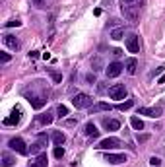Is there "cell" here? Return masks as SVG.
Here are the masks:
<instances>
[{"label": "cell", "instance_id": "6da1fadb", "mask_svg": "<svg viewBox=\"0 0 165 167\" xmlns=\"http://www.w3.org/2000/svg\"><path fill=\"white\" fill-rule=\"evenodd\" d=\"M122 16H124L128 22L136 23L140 18V6L138 4H122Z\"/></svg>", "mask_w": 165, "mask_h": 167}, {"label": "cell", "instance_id": "7a4b0ae2", "mask_svg": "<svg viewBox=\"0 0 165 167\" xmlns=\"http://www.w3.org/2000/svg\"><path fill=\"white\" fill-rule=\"evenodd\" d=\"M72 105L76 109H88L93 105V99L88 95V93H76V95L72 97Z\"/></svg>", "mask_w": 165, "mask_h": 167}, {"label": "cell", "instance_id": "3957f363", "mask_svg": "<svg viewBox=\"0 0 165 167\" xmlns=\"http://www.w3.org/2000/svg\"><path fill=\"white\" fill-rule=\"evenodd\" d=\"M27 95V99H29V103H31V107L33 109H41V107H45V105H47V95H45V93H26Z\"/></svg>", "mask_w": 165, "mask_h": 167}, {"label": "cell", "instance_id": "277c9868", "mask_svg": "<svg viewBox=\"0 0 165 167\" xmlns=\"http://www.w3.org/2000/svg\"><path fill=\"white\" fill-rule=\"evenodd\" d=\"M109 97H111V99H117V101L124 99V97H126V88L122 84L111 85V88H109Z\"/></svg>", "mask_w": 165, "mask_h": 167}, {"label": "cell", "instance_id": "5b68a950", "mask_svg": "<svg viewBox=\"0 0 165 167\" xmlns=\"http://www.w3.org/2000/svg\"><path fill=\"white\" fill-rule=\"evenodd\" d=\"M122 142L118 140V138H115V136H109V138H105V140H101L99 144L95 146L97 150H115V148H118Z\"/></svg>", "mask_w": 165, "mask_h": 167}, {"label": "cell", "instance_id": "8992f818", "mask_svg": "<svg viewBox=\"0 0 165 167\" xmlns=\"http://www.w3.org/2000/svg\"><path fill=\"white\" fill-rule=\"evenodd\" d=\"M10 148L14 150V152H18L20 156H27V154H29V148L26 146V142H23L22 138H12L10 140Z\"/></svg>", "mask_w": 165, "mask_h": 167}, {"label": "cell", "instance_id": "52a82bcc", "mask_svg": "<svg viewBox=\"0 0 165 167\" xmlns=\"http://www.w3.org/2000/svg\"><path fill=\"white\" fill-rule=\"evenodd\" d=\"M122 64L121 62H111L109 66L105 68V74H107V78H117V76H121V72H122Z\"/></svg>", "mask_w": 165, "mask_h": 167}, {"label": "cell", "instance_id": "ba28073f", "mask_svg": "<svg viewBox=\"0 0 165 167\" xmlns=\"http://www.w3.org/2000/svg\"><path fill=\"white\" fill-rule=\"evenodd\" d=\"M163 109L161 107H140L138 115H146V117H152V119H158V117H161Z\"/></svg>", "mask_w": 165, "mask_h": 167}, {"label": "cell", "instance_id": "9c48e42d", "mask_svg": "<svg viewBox=\"0 0 165 167\" xmlns=\"http://www.w3.org/2000/svg\"><path fill=\"white\" fill-rule=\"evenodd\" d=\"M20 121H22V109L16 107L14 111H12V115L8 117V119H4V124L6 126H16V124H20Z\"/></svg>", "mask_w": 165, "mask_h": 167}, {"label": "cell", "instance_id": "30bf717a", "mask_svg": "<svg viewBox=\"0 0 165 167\" xmlns=\"http://www.w3.org/2000/svg\"><path fill=\"white\" fill-rule=\"evenodd\" d=\"M126 49H128V52H140V37L138 35H130L128 39H126Z\"/></svg>", "mask_w": 165, "mask_h": 167}, {"label": "cell", "instance_id": "8fae6325", "mask_svg": "<svg viewBox=\"0 0 165 167\" xmlns=\"http://www.w3.org/2000/svg\"><path fill=\"white\" fill-rule=\"evenodd\" d=\"M105 161L113 165H118V163H124L126 161V156L124 154H105Z\"/></svg>", "mask_w": 165, "mask_h": 167}, {"label": "cell", "instance_id": "7c38bea8", "mask_svg": "<svg viewBox=\"0 0 165 167\" xmlns=\"http://www.w3.org/2000/svg\"><path fill=\"white\" fill-rule=\"evenodd\" d=\"M2 41H4V45H6L8 49H12V51H18V49H20V41L14 37V35H8V33H6V35L2 37Z\"/></svg>", "mask_w": 165, "mask_h": 167}, {"label": "cell", "instance_id": "4fadbf2b", "mask_svg": "<svg viewBox=\"0 0 165 167\" xmlns=\"http://www.w3.org/2000/svg\"><path fill=\"white\" fill-rule=\"evenodd\" d=\"M103 128L109 130V132H115V130L121 128V121H117V119H103Z\"/></svg>", "mask_w": 165, "mask_h": 167}, {"label": "cell", "instance_id": "5bb4252c", "mask_svg": "<svg viewBox=\"0 0 165 167\" xmlns=\"http://www.w3.org/2000/svg\"><path fill=\"white\" fill-rule=\"evenodd\" d=\"M0 160H2V161H0V165H2V167H14V165H16V157L10 156L8 152H2Z\"/></svg>", "mask_w": 165, "mask_h": 167}, {"label": "cell", "instance_id": "9a60e30c", "mask_svg": "<svg viewBox=\"0 0 165 167\" xmlns=\"http://www.w3.org/2000/svg\"><path fill=\"white\" fill-rule=\"evenodd\" d=\"M109 109H111L109 103H103V101H99V103H95V105H92V107H89V115H97V113L109 111Z\"/></svg>", "mask_w": 165, "mask_h": 167}, {"label": "cell", "instance_id": "2e32d148", "mask_svg": "<svg viewBox=\"0 0 165 167\" xmlns=\"http://www.w3.org/2000/svg\"><path fill=\"white\" fill-rule=\"evenodd\" d=\"M51 140H52V144H55V146H62L64 142H66V136L60 132V130H55L52 136H51Z\"/></svg>", "mask_w": 165, "mask_h": 167}, {"label": "cell", "instance_id": "e0dca14e", "mask_svg": "<svg viewBox=\"0 0 165 167\" xmlns=\"http://www.w3.org/2000/svg\"><path fill=\"white\" fill-rule=\"evenodd\" d=\"M136 70H138V60L132 56V58H128L126 60V72H128L130 76H134L136 74Z\"/></svg>", "mask_w": 165, "mask_h": 167}, {"label": "cell", "instance_id": "ac0fdd59", "mask_svg": "<svg viewBox=\"0 0 165 167\" xmlns=\"http://www.w3.org/2000/svg\"><path fill=\"white\" fill-rule=\"evenodd\" d=\"M47 163H49V161H47V154H39L29 167H47Z\"/></svg>", "mask_w": 165, "mask_h": 167}, {"label": "cell", "instance_id": "d6986e66", "mask_svg": "<svg viewBox=\"0 0 165 167\" xmlns=\"http://www.w3.org/2000/svg\"><path fill=\"white\" fill-rule=\"evenodd\" d=\"M84 134H86V136L97 138V136H99V130L95 128V124H93V123H88V124H86V128H84Z\"/></svg>", "mask_w": 165, "mask_h": 167}, {"label": "cell", "instance_id": "ffe728a7", "mask_svg": "<svg viewBox=\"0 0 165 167\" xmlns=\"http://www.w3.org/2000/svg\"><path fill=\"white\" fill-rule=\"evenodd\" d=\"M130 124L134 130H144V123L142 119H138V117H130Z\"/></svg>", "mask_w": 165, "mask_h": 167}, {"label": "cell", "instance_id": "44dd1931", "mask_svg": "<svg viewBox=\"0 0 165 167\" xmlns=\"http://www.w3.org/2000/svg\"><path fill=\"white\" fill-rule=\"evenodd\" d=\"M122 35H124V29H122V27H117V29L111 31V39H115V41L122 39Z\"/></svg>", "mask_w": 165, "mask_h": 167}, {"label": "cell", "instance_id": "7402d4cb", "mask_svg": "<svg viewBox=\"0 0 165 167\" xmlns=\"http://www.w3.org/2000/svg\"><path fill=\"white\" fill-rule=\"evenodd\" d=\"M49 76L52 78V82H55V84H60V82H62V74H60V72H56V70H49Z\"/></svg>", "mask_w": 165, "mask_h": 167}, {"label": "cell", "instance_id": "603a6c76", "mask_svg": "<svg viewBox=\"0 0 165 167\" xmlns=\"http://www.w3.org/2000/svg\"><path fill=\"white\" fill-rule=\"evenodd\" d=\"M52 119H55V117L51 115V113H43V115L39 117V121H41V124H51L52 123Z\"/></svg>", "mask_w": 165, "mask_h": 167}, {"label": "cell", "instance_id": "cb8c5ba5", "mask_svg": "<svg viewBox=\"0 0 165 167\" xmlns=\"http://www.w3.org/2000/svg\"><path fill=\"white\" fill-rule=\"evenodd\" d=\"M41 150H43V146H41L39 142H35V144H31L29 152H31V156H39V154H41Z\"/></svg>", "mask_w": 165, "mask_h": 167}, {"label": "cell", "instance_id": "d4e9b609", "mask_svg": "<svg viewBox=\"0 0 165 167\" xmlns=\"http://www.w3.org/2000/svg\"><path fill=\"white\" fill-rule=\"evenodd\" d=\"M92 68H93V72H97V70H101V68H103V60L99 58V56L92 60Z\"/></svg>", "mask_w": 165, "mask_h": 167}, {"label": "cell", "instance_id": "484cf974", "mask_svg": "<svg viewBox=\"0 0 165 167\" xmlns=\"http://www.w3.org/2000/svg\"><path fill=\"white\" fill-rule=\"evenodd\" d=\"M132 105H134V101L128 99V101H124V103H118V105H117V109H118V111H126V109H130Z\"/></svg>", "mask_w": 165, "mask_h": 167}, {"label": "cell", "instance_id": "4316f807", "mask_svg": "<svg viewBox=\"0 0 165 167\" xmlns=\"http://www.w3.org/2000/svg\"><path fill=\"white\" fill-rule=\"evenodd\" d=\"M52 156H55L56 160H62V156H64V148H62V146H55V152H52Z\"/></svg>", "mask_w": 165, "mask_h": 167}, {"label": "cell", "instance_id": "83f0119b", "mask_svg": "<svg viewBox=\"0 0 165 167\" xmlns=\"http://www.w3.org/2000/svg\"><path fill=\"white\" fill-rule=\"evenodd\" d=\"M56 113H58L60 119H64V117L68 115V107H66V105H58V107H56Z\"/></svg>", "mask_w": 165, "mask_h": 167}, {"label": "cell", "instance_id": "f1b7e54d", "mask_svg": "<svg viewBox=\"0 0 165 167\" xmlns=\"http://www.w3.org/2000/svg\"><path fill=\"white\" fill-rule=\"evenodd\" d=\"M37 142H39V144H41V146H43V148H45V146H47V142H49L47 134H45V132H41L39 136H37Z\"/></svg>", "mask_w": 165, "mask_h": 167}, {"label": "cell", "instance_id": "f546056e", "mask_svg": "<svg viewBox=\"0 0 165 167\" xmlns=\"http://www.w3.org/2000/svg\"><path fill=\"white\" fill-rule=\"evenodd\" d=\"M136 140H138L140 144H144V142L150 140V134H138V136H136Z\"/></svg>", "mask_w": 165, "mask_h": 167}, {"label": "cell", "instance_id": "4dcf8cb0", "mask_svg": "<svg viewBox=\"0 0 165 167\" xmlns=\"http://www.w3.org/2000/svg\"><path fill=\"white\" fill-rule=\"evenodd\" d=\"M22 25V22H20V19H10V22L6 23V27H20Z\"/></svg>", "mask_w": 165, "mask_h": 167}, {"label": "cell", "instance_id": "1f68e13d", "mask_svg": "<svg viewBox=\"0 0 165 167\" xmlns=\"http://www.w3.org/2000/svg\"><path fill=\"white\" fill-rule=\"evenodd\" d=\"M0 62H2V64L10 62V55H8V52H0Z\"/></svg>", "mask_w": 165, "mask_h": 167}, {"label": "cell", "instance_id": "d6a6232c", "mask_svg": "<svg viewBox=\"0 0 165 167\" xmlns=\"http://www.w3.org/2000/svg\"><path fill=\"white\" fill-rule=\"evenodd\" d=\"M159 163H161V160H159V157H155V156H154V157H150V165H154V167H158Z\"/></svg>", "mask_w": 165, "mask_h": 167}, {"label": "cell", "instance_id": "836d02e7", "mask_svg": "<svg viewBox=\"0 0 165 167\" xmlns=\"http://www.w3.org/2000/svg\"><path fill=\"white\" fill-rule=\"evenodd\" d=\"M31 2H33V6H35V8H45L43 0H31Z\"/></svg>", "mask_w": 165, "mask_h": 167}, {"label": "cell", "instance_id": "e575fe53", "mask_svg": "<svg viewBox=\"0 0 165 167\" xmlns=\"http://www.w3.org/2000/svg\"><path fill=\"white\" fill-rule=\"evenodd\" d=\"M86 80H88V82L93 85V84H95V74H88V76H86Z\"/></svg>", "mask_w": 165, "mask_h": 167}, {"label": "cell", "instance_id": "d590c367", "mask_svg": "<svg viewBox=\"0 0 165 167\" xmlns=\"http://www.w3.org/2000/svg\"><path fill=\"white\" fill-rule=\"evenodd\" d=\"M163 70H165V68H163V66H159V68H155V72H154V76H161V74H163Z\"/></svg>", "mask_w": 165, "mask_h": 167}, {"label": "cell", "instance_id": "8d00e7d4", "mask_svg": "<svg viewBox=\"0 0 165 167\" xmlns=\"http://www.w3.org/2000/svg\"><path fill=\"white\" fill-rule=\"evenodd\" d=\"M113 55H115V56H121V55H122V51H121V49H115Z\"/></svg>", "mask_w": 165, "mask_h": 167}, {"label": "cell", "instance_id": "74e56055", "mask_svg": "<svg viewBox=\"0 0 165 167\" xmlns=\"http://www.w3.org/2000/svg\"><path fill=\"white\" fill-rule=\"evenodd\" d=\"M158 84H159V85H161V84H165V76H163V74H161V76H159V80H158Z\"/></svg>", "mask_w": 165, "mask_h": 167}, {"label": "cell", "instance_id": "f35d334b", "mask_svg": "<svg viewBox=\"0 0 165 167\" xmlns=\"http://www.w3.org/2000/svg\"><path fill=\"white\" fill-rule=\"evenodd\" d=\"M93 16H101V8H95V10H93Z\"/></svg>", "mask_w": 165, "mask_h": 167}, {"label": "cell", "instance_id": "ab89813d", "mask_svg": "<svg viewBox=\"0 0 165 167\" xmlns=\"http://www.w3.org/2000/svg\"><path fill=\"white\" fill-rule=\"evenodd\" d=\"M29 56H31V58H37V56H39V52H37V51H33V52H29Z\"/></svg>", "mask_w": 165, "mask_h": 167}, {"label": "cell", "instance_id": "60d3db41", "mask_svg": "<svg viewBox=\"0 0 165 167\" xmlns=\"http://www.w3.org/2000/svg\"><path fill=\"white\" fill-rule=\"evenodd\" d=\"M66 124H68V126H74V124H76V121H74V119H70V121H66Z\"/></svg>", "mask_w": 165, "mask_h": 167}, {"label": "cell", "instance_id": "b9f144b4", "mask_svg": "<svg viewBox=\"0 0 165 167\" xmlns=\"http://www.w3.org/2000/svg\"><path fill=\"white\" fill-rule=\"evenodd\" d=\"M136 0H122V4H134Z\"/></svg>", "mask_w": 165, "mask_h": 167}]
</instances>
